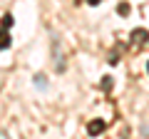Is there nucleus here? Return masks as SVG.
Masks as SVG:
<instances>
[{
    "label": "nucleus",
    "instance_id": "6",
    "mask_svg": "<svg viewBox=\"0 0 149 139\" xmlns=\"http://www.w3.org/2000/svg\"><path fill=\"white\" fill-rule=\"evenodd\" d=\"M102 87H104V90H109V87H112V80H109V77H104V82H102Z\"/></svg>",
    "mask_w": 149,
    "mask_h": 139
},
{
    "label": "nucleus",
    "instance_id": "7",
    "mask_svg": "<svg viewBox=\"0 0 149 139\" xmlns=\"http://www.w3.org/2000/svg\"><path fill=\"white\" fill-rule=\"evenodd\" d=\"M87 3H90V5H97V3H100V0H87Z\"/></svg>",
    "mask_w": 149,
    "mask_h": 139
},
{
    "label": "nucleus",
    "instance_id": "5",
    "mask_svg": "<svg viewBox=\"0 0 149 139\" xmlns=\"http://www.w3.org/2000/svg\"><path fill=\"white\" fill-rule=\"evenodd\" d=\"M119 13H122V15H127V13H129V5H127V3H122V5H119Z\"/></svg>",
    "mask_w": 149,
    "mask_h": 139
},
{
    "label": "nucleus",
    "instance_id": "1",
    "mask_svg": "<svg viewBox=\"0 0 149 139\" xmlns=\"http://www.w3.org/2000/svg\"><path fill=\"white\" fill-rule=\"evenodd\" d=\"M147 38H149L147 30H134L132 32V42L134 45H144V42H147Z\"/></svg>",
    "mask_w": 149,
    "mask_h": 139
},
{
    "label": "nucleus",
    "instance_id": "2",
    "mask_svg": "<svg viewBox=\"0 0 149 139\" xmlns=\"http://www.w3.org/2000/svg\"><path fill=\"white\" fill-rule=\"evenodd\" d=\"M87 132H90L92 137H95V134H100V132H104V122H102V119H95V122H90Z\"/></svg>",
    "mask_w": 149,
    "mask_h": 139
},
{
    "label": "nucleus",
    "instance_id": "8",
    "mask_svg": "<svg viewBox=\"0 0 149 139\" xmlns=\"http://www.w3.org/2000/svg\"><path fill=\"white\" fill-rule=\"evenodd\" d=\"M147 70H149V65H147Z\"/></svg>",
    "mask_w": 149,
    "mask_h": 139
},
{
    "label": "nucleus",
    "instance_id": "4",
    "mask_svg": "<svg viewBox=\"0 0 149 139\" xmlns=\"http://www.w3.org/2000/svg\"><path fill=\"white\" fill-rule=\"evenodd\" d=\"M10 25H13V15H3V27L8 30Z\"/></svg>",
    "mask_w": 149,
    "mask_h": 139
},
{
    "label": "nucleus",
    "instance_id": "3",
    "mask_svg": "<svg viewBox=\"0 0 149 139\" xmlns=\"http://www.w3.org/2000/svg\"><path fill=\"white\" fill-rule=\"evenodd\" d=\"M5 47H10V35H8V30L3 27V30H0V50H5Z\"/></svg>",
    "mask_w": 149,
    "mask_h": 139
}]
</instances>
